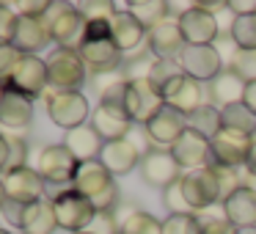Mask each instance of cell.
<instances>
[{"label": "cell", "mask_w": 256, "mask_h": 234, "mask_svg": "<svg viewBox=\"0 0 256 234\" xmlns=\"http://www.w3.org/2000/svg\"><path fill=\"white\" fill-rule=\"evenodd\" d=\"M245 171L250 174V179L256 176V138H254V146H250V152H248V160H245Z\"/></svg>", "instance_id": "f907efd6"}, {"label": "cell", "mask_w": 256, "mask_h": 234, "mask_svg": "<svg viewBox=\"0 0 256 234\" xmlns=\"http://www.w3.org/2000/svg\"><path fill=\"white\" fill-rule=\"evenodd\" d=\"M34 122V100L14 88H6V96L0 102V127L6 132L25 130Z\"/></svg>", "instance_id": "44dd1931"}, {"label": "cell", "mask_w": 256, "mask_h": 234, "mask_svg": "<svg viewBox=\"0 0 256 234\" xmlns=\"http://www.w3.org/2000/svg\"><path fill=\"white\" fill-rule=\"evenodd\" d=\"M162 100H166V105L174 108L176 113L190 116V113H196L201 105H206L204 102V83L182 74V78H176L166 91H162Z\"/></svg>", "instance_id": "d6986e66"}, {"label": "cell", "mask_w": 256, "mask_h": 234, "mask_svg": "<svg viewBox=\"0 0 256 234\" xmlns=\"http://www.w3.org/2000/svg\"><path fill=\"white\" fill-rule=\"evenodd\" d=\"M110 39L116 42V47L122 52H132L149 39V30L124 8V12H118L116 17L110 20Z\"/></svg>", "instance_id": "d4e9b609"}, {"label": "cell", "mask_w": 256, "mask_h": 234, "mask_svg": "<svg viewBox=\"0 0 256 234\" xmlns=\"http://www.w3.org/2000/svg\"><path fill=\"white\" fill-rule=\"evenodd\" d=\"M52 206H56L58 228L72 232V234L88 232L94 218H96V210H94V204H91V198H86V196L78 193L74 188H66V190H61V193H56Z\"/></svg>", "instance_id": "3957f363"}, {"label": "cell", "mask_w": 256, "mask_h": 234, "mask_svg": "<svg viewBox=\"0 0 256 234\" xmlns=\"http://www.w3.org/2000/svg\"><path fill=\"white\" fill-rule=\"evenodd\" d=\"M56 228H58V218L50 198L34 201L22 210V220H20V232L22 234H52Z\"/></svg>", "instance_id": "83f0119b"}, {"label": "cell", "mask_w": 256, "mask_h": 234, "mask_svg": "<svg viewBox=\"0 0 256 234\" xmlns=\"http://www.w3.org/2000/svg\"><path fill=\"white\" fill-rule=\"evenodd\" d=\"M184 130H188V116L176 113L174 108H168V105L162 108L160 113H154V116L144 124L146 138H149L154 146H160V149H171Z\"/></svg>", "instance_id": "5bb4252c"}, {"label": "cell", "mask_w": 256, "mask_h": 234, "mask_svg": "<svg viewBox=\"0 0 256 234\" xmlns=\"http://www.w3.org/2000/svg\"><path fill=\"white\" fill-rule=\"evenodd\" d=\"M78 8L86 14V20H113L122 12L118 3H105V0H100V3H78Z\"/></svg>", "instance_id": "60d3db41"}, {"label": "cell", "mask_w": 256, "mask_h": 234, "mask_svg": "<svg viewBox=\"0 0 256 234\" xmlns=\"http://www.w3.org/2000/svg\"><path fill=\"white\" fill-rule=\"evenodd\" d=\"M122 234H162V220H157L152 212L132 210L122 218Z\"/></svg>", "instance_id": "d6a6232c"}, {"label": "cell", "mask_w": 256, "mask_h": 234, "mask_svg": "<svg viewBox=\"0 0 256 234\" xmlns=\"http://www.w3.org/2000/svg\"><path fill=\"white\" fill-rule=\"evenodd\" d=\"M14 12L22 14V17H44L47 12H50V3L47 0H39V3H28V0H20V3H14Z\"/></svg>", "instance_id": "ee69618b"}, {"label": "cell", "mask_w": 256, "mask_h": 234, "mask_svg": "<svg viewBox=\"0 0 256 234\" xmlns=\"http://www.w3.org/2000/svg\"><path fill=\"white\" fill-rule=\"evenodd\" d=\"M212 144V162L210 166H226V168H245L248 152L254 146V138L242 132H232V130H220Z\"/></svg>", "instance_id": "7c38bea8"}, {"label": "cell", "mask_w": 256, "mask_h": 234, "mask_svg": "<svg viewBox=\"0 0 256 234\" xmlns=\"http://www.w3.org/2000/svg\"><path fill=\"white\" fill-rule=\"evenodd\" d=\"M162 206H166L168 215H198V212H193V206L188 204L179 182L171 184L168 190H162Z\"/></svg>", "instance_id": "8d00e7d4"}, {"label": "cell", "mask_w": 256, "mask_h": 234, "mask_svg": "<svg viewBox=\"0 0 256 234\" xmlns=\"http://www.w3.org/2000/svg\"><path fill=\"white\" fill-rule=\"evenodd\" d=\"M44 25L50 30V39L56 42L61 50H74L86 44V30H88V20L72 3H50V12L44 14Z\"/></svg>", "instance_id": "6da1fadb"}, {"label": "cell", "mask_w": 256, "mask_h": 234, "mask_svg": "<svg viewBox=\"0 0 256 234\" xmlns=\"http://www.w3.org/2000/svg\"><path fill=\"white\" fill-rule=\"evenodd\" d=\"M226 69H232L245 86L256 83V50H232Z\"/></svg>", "instance_id": "e575fe53"}, {"label": "cell", "mask_w": 256, "mask_h": 234, "mask_svg": "<svg viewBox=\"0 0 256 234\" xmlns=\"http://www.w3.org/2000/svg\"><path fill=\"white\" fill-rule=\"evenodd\" d=\"M228 39L237 50H256V14L234 17L228 25Z\"/></svg>", "instance_id": "1f68e13d"}, {"label": "cell", "mask_w": 256, "mask_h": 234, "mask_svg": "<svg viewBox=\"0 0 256 234\" xmlns=\"http://www.w3.org/2000/svg\"><path fill=\"white\" fill-rule=\"evenodd\" d=\"M140 146L132 138H122V140H108L102 146L100 162L113 174V176H127L130 171L140 166Z\"/></svg>", "instance_id": "ac0fdd59"}, {"label": "cell", "mask_w": 256, "mask_h": 234, "mask_svg": "<svg viewBox=\"0 0 256 234\" xmlns=\"http://www.w3.org/2000/svg\"><path fill=\"white\" fill-rule=\"evenodd\" d=\"M179 28H182L184 44H215L220 39V25H218V17L193 3L188 12L179 17Z\"/></svg>", "instance_id": "4fadbf2b"}, {"label": "cell", "mask_w": 256, "mask_h": 234, "mask_svg": "<svg viewBox=\"0 0 256 234\" xmlns=\"http://www.w3.org/2000/svg\"><path fill=\"white\" fill-rule=\"evenodd\" d=\"M206 96H210V105L215 108H228V105H237L242 102L245 96V83L232 72V69H223L212 83H206Z\"/></svg>", "instance_id": "4316f807"}, {"label": "cell", "mask_w": 256, "mask_h": 234, "mask_svg": "<svg viewBox=\"0 0 256 234\" xmlns=\"http://www.w3.org/2000/svg\"><path fill=\"white\" fill-rule=\"evenodd\" d=\"M237 234H256V226H248V228H237Z\"/></svg>", "instance_id": "816d5d0a"}, {"label": "cell", "mask_w": 256, "mask_h": 234, "mask_svg": "<svg viewBox=\"0 0 256 234\" xmlns=\"http://www.w3.org/2000/svg\"><path fill=\"white\" fill-rule=\"evenodd\" d=\"M22 210H25V206H20V204H14V201H8V204L3 206V212H0V215L6 218L12 226L20 228V220H22Z\"/></svg>", "instance_id": "7dc6e473"}, {"label": "cell", "mask_w": 256, "mask_h": 234, "mask_svg": "<svg viewBox=\"0 0 256 234\" xmlns=\"http://www.w3.org/2000/svg\"><path fill=\"white\" fill-rule=\"evenodd\" d=\"M100 39H110V20H88L86 42H100Z\"/></svg>", "instance_id": "f6af8a7d"}, {"label": "cell", "mask_w": 256, "mask_h": 234, "mask_svg": "<svg viewBox=\"0 0 256 234\" xmlns=\"http://www.w3.org/2000/svg\"><path fill=\"white\" fill-rule=\"evenodd\" d=\"M188 127L190 130H196V132H201L204 138H215L218 132L223 130V116H220V108H215V105H201L196 113H190L188 116Z\"/></svg>", "instance_id": "f546056e"}, {"label": "cell", "mask_w": 256, "mask_h": 234, "mask_svg": "<svg viewBox=\"0 0 256 234\" xmlns=\"http://www.w3.org/2000/svg\"><path fill=\"white\" fill-rule=\"evenodd\" d=\"M174 61L179 64L188 78L198 80V83H212L218 74L223 72V56L215 44H184Z\"/></svg>", "instance_id": "8992f818"}, {"label": "cell", "mask_w": 256, "mask_h": 234, "mask_svg": "<svg viewBox=\"0 0 256 234\" xmlns=\"http://www.w3.org/2000/svg\"><path fill=\"white\" fill-rule=\"evenodd\" d=\"M162 234H198V215H168Z\"/></svg>", "instance_id": "74e56055"}, {"label": "cell", "mask_w": 256, "mask_h": 234, "mask_svg": "<svg viewBox=\"0 0 256 234\" xmlns=\"http://www.w3.org/2000/svg\"><path fill=\"white\" fill-rule=\"evenodd\" d=\"M212 171H215L218 176V184H220V204L228 198V196H234L240 188H245L242 176H240L237 168H226V166H210Z\"/></svg>", "instance_id": "d590c367"}, {"label": "cell", "mask_w": 256, "mask_h": 234, "mask_svg": "<svg viewBox=\"0 0 256 234\" xmlns=\"http://www.w3.org/2000/svg\"><path fill=\"white\" fill-rule=\"evenodd\" d=\"M113 184H116V176H113L100 160H88V162H80L72 188L78 190V193H83L86 198L94 201V198H100L108 188H113Z\"/></svg>", "instance_id": "603a6c76"}, {"label": "cell", "mask_w": 256, "mask_h": 234, "mask_svg": "<svg viewBox=\"0 0 256 234\" xmlns=\"http://www.w3.org/2000/svg\"><path fill=\"white\" fill-rule=\"evenodd\" d=\"M162 108H166V100H162V94H160V91H157L146 78L127 83L124 110H127V116L132 118L135 124H146L152 116H154V113H160Z\"/></svg>", "instance_id": "30bf717a"}, {"label": "cell", "mask_w": 256, "mask_h": 234, "mask_svg": "<svg viewBox=\"0 0 256 234\" xmlns=\"http://www.w3.org/2000/svg\"><path fill=\"white\" fill-rule=\"evenodd\" d=\"M8 160H12V146H8L6 132H0V176L8 171Z\"/></svg>", "instance_id": "c3c4849f"}, {"label": "cell", "mask_w": 256, "mask_h": 234, "mask_svg": "<svg viewBox=\"0 0 256 234\" xmlns=\"http://www.w3.org/2000/svg\"><path fill=\"white\" fill-rule=\"evenodd\" d=\"M223 218L232 223L234 228H248L256 226V190L250 184L240 188L234 196L223 201Z\"/></svg>", "instance_id": "cb8c5ba5"}, {"label": "cell", "mask_w": 256, "mask_h": 234, "mask_svg": "<svg viewBox=\"0 0 256 234\" xmlns=\"http://www.w3.org/2000/svg\"><path fill=\"white\" fill-rule=\"evenodd\" d=\"M124 8H127V12L132 14L146 30H152L154 25L171 20V12H168L166 0H135V3H127Z\"/></svg>", "instance_id": "f1b7e54d"}, {"label": "cell", "mask_w": 256, "mask_h": 234, "mask_svg": "<svg viewBox=\"0 0 256 234\" xmlns=\"http://www.w3.org/2000/svg\"><path fill=\"white\" fill-rule=\"evenodd\" d=\"M44 61H47V74H50L52 91H80L83 88L86 78H88V69H86L80 52L56 47Z\"/></svg>", "instance_id": "277c9868"}, {"label": "cell", "mask_w": 256, "mask_h": 234, "mask_svg": "<svg viewBox=\"0 0 256 234\" xmlns=\"http://www.w3.org/2000/svg\"><path fill=\"white\" fill-rule=\"evenodd\" d=\"M88 232H94V234H122V220L116 218V212H96V218H94Z\"/></svg>", "instance_id": "b9f144b4"}, {"label": "cell", "mask_w": 256, "mask_h": 234, "mask_svg": "<svg viewBox=\"0 0 256 234\" xmlns=\"http://www.w3.org/2000/svg\"><path fill=\"white\" fill-rule=\"evenodd\" d=\"M20 61H22V52H20L17 47L14 44H0V80L8 83V78L17 72Z\"/></svg>", "instance_id": "ab89813d"}, {"label": "cell", "mask_w": 256, "mask_h": 234, "mask_svg": "<svg viewBox=\"0 0 256 234\" xmlns=\"http://www.w3.org/2000/svg\"><path fill=\"white\" fill-rule=\"evenodd\" d=\"M80 234H94V232H80Z\"/></svg>", "instance_id": "11a10c76"}, {"label": "cell", "mask_w": 256, "mask_h": 234, "mask_svg": "<svg viewBox=\"0 0 256 234\" xmlns=\"http://www.w3.org/2000/svg\"><path fill=\"white\" fill-rule=\"evenodd\" d=\"M242 105L248 108L250 113L256 116V83H250V86H245V96H242Z\"/></svg>", "instance_id": "681fc988"}, {"label": "cell", "mask_w": 256, "mask_h": 234, "mask_svg": "<svg viewBox=\"0 0 256 234\" xmlns=\"http://www.w3.org/2000/svg\"><path fill=\"white\" fill-rule=\"evenodd\" d=\"M132 118L127 116V110L118 105H105V102H100V105L94 108V113H91V127L100 132V138L105 140H122V138H130V132H132Z\"/></svg>", "instance_id": "2e32d148"}, {"label": "cell", "mask_w": 256, "mask_h": 234, "mask_svg": "<svg viewBox=\"0 0 256 234\" xmlns=\"http://www.w3.org/2000/svg\"><path fill=\"white\" fill-rule=\"evenodd\" d=\"M0 234H12V232H8V228H0Z\"/></svg>", "instance_id": "db71d44e"}, {"label": "cell", "mask_w": 256, "mask_h": 234, "mask_svg": "<svg viewBox=\"0 0 256 234\" xmlns=\"http://www.w3.org/2000/svg\"><path fill=\"white\" fill-rule=\"evenodd\" d=\"M138 168H140V179L160 193L182 179V166L176 162V157L171 154V149H160V146H149L140 157Z\"/></svg>", "instance_id": "52a82bcc"}, {"label": "cell", "mask_w": 256, "mask_h": 234, "mask_svg": "<svg viewBox=\"0 0 256 234\" xmlns=\"http://www.w3.org/2000/svg\"><path fill=\"white\" fill-rule=\"evenodd\" d=\"M80 58H83L86 69L91 74H110L124 66V52L116 47L113 39H100V42H86L80 47Z\"/></svg>", "instance_id": "e0dca14e"}, {"label": "cell", "mask_w": 256, "mask_h": 234, "mask_svg": "<svg viewBox=\"0 0 256 234\" xmlns=\"http://www.w3.org/2000/svg\"><path fill=\"white\" fill-rule=\"evenodd\" d=\"M44 105H47V116L56 127L61 130H78L83 124H88L91 118V105L83 96V91H47L44 94Z\"/></svg>", "instance_id": "7a4b0ae2"}, {"label": "cell", "mask_w": 256, "mask_h": 234, "mask_svg": "<svg viewBox=\"0 0 256 234\" xmlns=\"http://www.w3.org/2000/svg\"><path fill=\"white\" fill-rule=\"evenodd\" d=\"M50 30H47L42 17H22L17 14V28H14V39L12 44L17 47L22 56H36L50 44Z\"/></svg>", "instance_id": "ffe728a7"}, {"label": "cell", "mask_w": 256, "mask_h": 234, "mask_svg": "<svg viewBox=\"0 0 256 234\" xmlns=\"http://www.w3.org/2000/svg\"><path fill=\"white\" fill-rule=\"evenodd\" d=\"M8 88L20 91V94L30 96V100H36V96L47 94V88H50V74H47V61L39 56H22V61H20L17 72L8 78Z\"/></svg>", "instance_id": "8fae6325"}, {"label": "cell", "mask_w": 256, "mask_h": 234, "mask_svg": "<svg viewBox=\"0 0 256 234\" xmlns=\"http://www.w3.org/2000/svg\"><path fill=\"white\" fill-rule=\"evenodd\" d=\"M179 184H182V193L188 198V204L193 206V212L210 210L212 204H220V184H218V176L210 166L196 168V171H184Z\"/></svg>", "instance_id": "ba28073f"}, {"label": "cell", "mask_w": 256, "mask_h": 234, "mask_svg": "<svg viewBox=\"0 0 256 234\" xmlns=\"http://www.w3.org/2000/svg\"><path fill=\"white\" fill-rule=\"evenodd\" d=\"M220 116H223V130H232V132H242V135L256 138V116L242 105V102L223 108Z\"/></svg>", "instance_id": "4dcf8cb0"}, {"label": "cell", "mask_w": 256, "mask_h": 234, "mask_svg": "<svg viewBox=\"0 0 256 234\" xmlns=\"http://www.w3.org/2000/svg\"><path fill=\"white\" fill-rule=\"evenodd\" d=\"M3 188H6V198L14 201L20 206H28L34 201H42L47 193V182L42 179V174L36 168L25 166V168H17V171H8L3 174Z\"/></svg>", "instance_id": "9c48e42d"}, {"label": "cell", "mask_w": 256, "mask_h": 234, "mask_svg": "<svg viewBox=\"0 0 256 234\" xmlns=\"http://www.w3.org/2000/svg\"><path fill=\"white\" fill-rule=\"evenodd\" d=\"M182 74H184V72L179 69V64L174 61V58H157V61L152 64L149 78H146V80H149V83H152V86H154V88L162 94V91H166V88H168V86H171L176 78H182Z\"/></svg>", "instance_id": "836d02e7"}, {"label": "cell", "mask_w": 256, "mask_h": 234, "mask_svg": "<svg viewBox=\"0 0 256 234\" xmlns=\"http://www.w3.org/2000/svg\"><path fill=\"white\" fill-rule=\"evenodd\" d=\"M184 47V36L179 28V20H166V22L154 25L146 39V50L154 58H176Z\"/></svg>", "instance_id": "7402d4cb"}, {"label": "cell", "mask_w": 256, "mask_h": 234, "mask_svg": "<svg viewBox=\"0 0 256 234\" xmlns=\"http://www.w3.org/2000/svg\"><path fill=\"white\" fill-rule=\"evenodd\" d=\"M228 12H232L234 17L256 14V0H228Z\"/></svg>", "instance_id": "bcb514c9"}, {"label": "cell", "mask_w": 256, "mask_h": 234, "mask_svg": "<svg viewBox=\"0 0 256 234\" xmlns=\"http://www.w3.org/2000/svg\"><path fill=\"white\" fill-rule=\"evenodd\" d=\"M171 154L176 157V162L188 171H196V168H204L212 162V144L210 138H204L196 130H184L176 138V144L171 146Z\"/></svg>", "instance_id": "9a60e30c"}, {"label": "cell", "mask_w": 256, "mask_h": 234, "mask_svg": "<svg viewBox=\"0 0 256 234\" xmlns=\"http://www.w3.org/2000/svg\"><path fill=\"white\" fill-rule=\"evenodd\" d=\"M78 168H80V160L64 144L44 146V149L39 152V160H36V171L42 174V179L47 182V188H64V184H72L74 176H78Z\"/></svg>", "instance_id": "5b68a950"}, {"label": "cell", "mask_w": 256, "mask_h": 234, "mask_svg": "<svg viewBox=\"0 0 256 234\" xmlns=\"http://www.w3.org/2000/svg\"><path fill=\"white\" fill-rule=\"evenodd\" d=\"M198 234H237V228L223 215H201L198 212Z\"/></svg>", "instance_id": "f35d334b"}, {"label": "cell", "mask_w": 256, "mask_h": 234, "mask_svg": "<svg viewBox=\"0 0 256 234\" xmlns=\"http://www.w3.org/2000/svg\"><path fill=\"white\" fill-rule=\"evenodd\" d=\"M61 144L66 146L80 162H88V160H100L105 140L100 138V132H96L91 124H83V127H78V130H69Z\"/></svg>", "instance_id": "484cf974"}, {"label": "cell", "mask_w": 256, "mask_h": 234, "mask_svg": "<svg viewBox=\"0 0 256 234\" xmlns=\"http://www.w3.org/2000/svg\"><path fill=\"white\" fill-rule=\"evenodd\" d=\"M6 88H8L6 80H0V102H3V96H6Z\"/></svg>", "instance_id": "f5cc1de1"}, {"label": "cell", "mask_w": 256, "mask_h": 234, "mask_svg": "<svg viewBox=\"0 0 256 234\" xmlns=\"http://www.w3.org/2000/svg\"><path fill=\"white\" fill-rule=\"evenodd\" d=\"M14 28H17V14L12 6L0 3V44H12Z\"/></svg>", "instance_id": "7bdbcfd3"}]
</instances>
